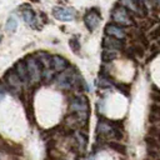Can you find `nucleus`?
<instances>
[{"label":"nucleus","instance_id":"1","mask_svg":"<svg viewBox=\"0 0 160 160\" xmlns=\"http://www.w3.org/2000/svg\"><path fill=\"white\" fill-rule=\"evenodd\" d=\"M69 109H70V111H72L74 114L78 115L79 120H86V116H88V101H86V99L84 96H81V95L75 96L71 100Z\"/></svg>","mask_w":160,"mask_h":160},{"label":"nucleus","instance_id":"2","mask_svg":"<svg viewBox=\"0 0 160 160\" xmlns=\"http://www.w3.org/2000/svg\"><path fill=\"white\" fill-rule=\"evenodd\" d=\"M25 64H26V69H28L29 80H31V82H39L42 78V68H41L40 62L38 61V59L34 56H30V58H28Z\"/></svg>","mask_w":160,"mask_h":160},{"label":"nucleus","instance_id":"3","mask_svg":"<svg viewBox=\"0 0 160 160\" xmlns=\"http://www.w3.org/2000/svg\"><path fill=\"white\" fill-rule=\"evenodd\" d=\"M111 18H112V20L116 24H120V25L129 26V25L132 24V20H131L130 15L128 14L126 9L125 8H121V6H118V8L114 9V11L111 14Z\"/></svg>","mask_w":160,"mask_h":160},{"label":"nucleus","instance_id":"4","mask_svg":"<svg viewBox=\"0 0 160 160\" xmlns=\"http://www.w3.org/2000/svg\"><path fill=\"white\" fill-rule=\"evenodd\" d=\"M52 16L60 21H71L75 19V10L61 8V6H55L52 9Z\"/></svg>","mask_w":160,"mask_h":160},{"label":"nucleus","instance_id":"5","mask_svg":"<svg viewBox=\"0 0 160 160\" xmlns=\"http://www.w3.org/2000/svg\"><path fill=\"white\" fill-rule=\"evenodd\" d=\"M101 20V16L99 14V11L96 10H90L86 12V15L84 16V22L86 25V28L90 30V31H94L98 26H99V22Z\"/></svg>","mask_w":160,"mask_h":160},{"label":"nucleus","instance_id":"6","mask_svg":"<svg viewBox=\"0 0 160 160\" xmlns=\"http://www.w3.org/2000/svg\"><path fill=\"white\" fill-rule=\"evenodd\" d=\"M5 80L8 84V88L12 91H20L21 90V80L18 76V74L15 72V70H9L5 74Z\"/></svg>","mask_w":160,"mask_h":160},{"label":"nucleus","instance_id":"7","mask_svg":"<svg viewBox=\"0 0 160 160\" xmlns=\"http://www.w3.org/2000/svg\"><path fill=\"white\" fill-rule=\"evenodd\" d=\"M74 81H75V78H74L72 72L70 71V69L61 71V74L56 78V84H58V86L64 88V89H70V86L72 85Z\"/></svg>","mask_w":160,"mask_h":160},{"label":"nucleus","instance_id":"8","mask_svg":"<svg viewBox=\"0 0 160 160\" xmlns=\"http://www.w3.org/2000/svg\"><path fill=\"white\" fill-rule=\"evenodd\" d=\"M120 1L125 8H128L129 10H131L139 15H144L146 12V10L142 6V2L140 0H120Z\"/></svg>","mask_w":160,"mask_h":160},{"label":"nucleus","instance_id":"9","mask_svg":"<svg viewBox=\"0 0 160 160\" xmlns=\"http://www.w3.org/2000/svg\"><path fill=\"white\" fill-rule=\"evenodd\" d=\"M98 132H99L100 135H104V136L111 138V139L116 136V129L112 128V126L110 125V122L104 121V120L98 124Z\"/></svg>","mask_w":160,"mask_h":160},{"label":"nucleus","instance_id":"10","mask_svg":"<svg viewBox=\"0 0 160 160\" xmlns=\"http://www.w3.org/2000/svg\"><path fill=\"white\" fill-rule=\"evenodd\" d=\"M51 68L54 71H64L69 68V62L65 58L54 55V56H51Z\"/></svg>","mask_w":160,"mask_h":160},{"label":"nucleus","instance_id":"11","mask_svg":"<svg viewBox=\"0 0 160 160\" xmlns=\"http://www.w3.org/2000/svg\"><path fill=\"white\" fill-rule=\"evenodd\" d=\"M14 70H15V72L18 74V76L20 78V80H21L22 84L29 81L28 69H26V64H25L24 60H19V61H16V64H15V69H14Z\"/></svg>","mask_w":160,"mask_h":160},{"label":"nucleus","instance_id":"12","mask_svg":"<svg viewBox=\"0 0 160 160\" xmlns=\"http://www.w3.org/2000/svg\"><path fill=\"white\" fill-rule=\"evenodd\" d=\"M21 15H22L24 21H25L29 26H31V28H34V29L38 28V26H36V24H38V18H36V15L34 14V11H32L31 8H28L26 10H21Z\"/></svg>","mask_w":160,"mask_h":160},{"label":"nucleus","instance_id":"13","mask_svg":"<svg viewBox=\"0 0 160 160\" xmlns=\"http://www.w3.org/2000/svg\"><path fill=\"white\" fill-rule=\"evenodd\" d=\"M105 31L109 36H112L118 40H122L125 38V31L120 26H116V25H112V24H108L106 28H105Z\"/></svg>","mask_w":160,"mask_h":160},{"label":"nucleus","instance_id":"14","mask_svg":"<svg viewBox=\"0 0 160 160\" xmlns=\"http://www.w3.org/2000/svg\"><path fill=\"white\" fill-rule=\"evenodd\" d=\"M104 48L108 49V50H120L122 48V44L120 42V40L115 39V38H105L104 39V42H102Z\"/></svg>","mask_w":160,"mask_h":160},{"label":"nucleus","instance_id":"15","mask_svg":"<svg viewBox=\"0 0 160 160\" xmlns=\"http://www.w3.org/2000/svg\"><path fill=\"white\" fill-rule=\"evenodd\" d=\"M16 28H18V21H16V19H15L14 16H10V18L6 20L5 30H6L8 32H15Z\"/></svg>","mask_w":160,"mask_h":160},{"label":"nucleus","instance_id":"16","mask_svg":"<svg viewBox=\"0 0 160 160\" xmlns=\"http://www.w3.org/2000/svg\"><path fill=\"white\" fill-rule=\"evenodd\" d=\"M115 56H116V51H114V50H108V49H105V51L102 52V59H104L105 61H109V60L114 59Z\"/></svg>","mask_w":160,"mask_h":160},{"label":"nucleus","instance_id":"17","mask_svg":"<svg viewBox=\"0 0 160 160\" xmlns=\"http://www.w3.org/2000/svg\"><path fill=\"white\" fill-rule=\"evenodd\" d=\"M69 45H70V48L72 49V51H74L75 54L79 52V50H80V44H79V41H78L76 39H70V40H69Z\"/></svg>","mask_w":160,"mask_h":160},{"label":"nucleus","instance_id":"18","mask_svg":"<svg viewBox=\"0 0 160 160\" xmlns=\"http://www.w3.org/2000/svg\"><path fill=\"white\" fill-rule=\"evenodd\" d=\"M4 96H5V90H4V89H0V100H1Z\"/></svg>","mask_w":160,"mask_h":160},{"label":"nucleus","instance_id":"19","mask_svg":"<svg viewBox=\"0 0 160 160\" xmlns=\"http://www.w3.org/2000/svg\"><path fill=\"white\" fill-rule=\"evenodd\" d=\"M158 2H159V4H160V0H158Z\"/></svg>","mask_w":160,"mask_h":160},{"label":"nucleus","instance_id":"20","mask_svg":"<svg viewBox=\"0 0 160 160\" xmlns=\"http://www.w3.org/2000/svg\"><path fill=\"white\" fill-rule=\"evenodd\" d=\"M32 1H39V0H32Z\"/></svg>","mask_w":160,"mask_h":160},{"label":"nucleus","instance_id":"21","mask_svg":"<svg viewBox=\"0 0 160 160\" xmlns=\"http://www.w3.org/2000/svg\"><path fill=\"white\" fill-rule=\"evenodd\" d=\"M140 1H145V0H140Z\"/></svg>","mask_w":160,"mask_h":160},{"label":"nucleus","instance_id":"22","mask_svg":"<svg viewBox=\"0 0 160 160\" xmlns=\"http://www.w3.org/2000/svg\"><path fill=\"white\" fill-rule=\"evenodd\" d=\"M0 41H1V36H0Z\"/></svg>","mask_w":160,"mask_h":160}]
</instances>
